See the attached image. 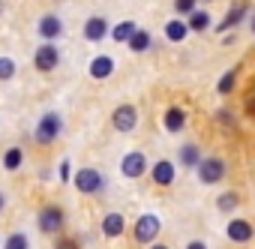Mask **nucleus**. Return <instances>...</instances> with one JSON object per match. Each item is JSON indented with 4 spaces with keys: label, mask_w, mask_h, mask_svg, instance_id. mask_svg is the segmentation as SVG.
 Segmentation results:
<instances>
[{
    "label": "nucleus",
    "mask_w": 255,
    "mask_h": 249,
    "mask_svg": "<svg viewBox=\"0 0 255 249\" xmlns=\"http://www.w3.org/2000/svg\"><path fill=\"white\" fill-rule=\"evenodd\" d=\"M75 189L78 192H99L102 189V174L96 168H81L75 174Z\"/></svg>",
    "instance_id": "2"
},
{
    "label": "nucleus",
    "mask_w": 255,
    "mask_h": 249,
    "mask_svg": "<svg viewBox=\"0 0 255 249\" xmlns=\"http://www.w3.org/2000/svg\"><path fill=\"white\" fill-rule=\"evenodd\" d=\"M12 75H15V60H12V57H0V78L6 81V78H12Z\"/></svg>",
    "instance_id": "23"
},
{
    "label": "nucleus",
    "mask_w": 255,
    "mask_h": 249,
    "mask_svg": "<svg viewBox=\"0 0 255 249\" xmlns=\"http://www.w3.org/2000/svg\"><path fill=\"white\" fill-rule=\"evenodd\" d=\"M102 231H105L108 237H117V234L123 231V216H120V213H108V216L102 219Z\"/></svg>",
    "instance_id": "15"
},
{
    "label": "nucleus",
    "mask_w": 255,
    "mask_h": 249,
    "mask_svg": "<svg viewBox=\"0 0 255 249\" xmlns=\"http://www.w3.org/2000/svg\"><path fill=\"white\" fill-rule=\"evenodd\" d=\"M234 207H237V195L234 192H225L219 198V210H234Z\"/></svg>",
    "instance_id": "24"
},
{
    "label": "nucleus",
    "mask_w": 255,
    "mask_h": 249,
    "mask_svg": "<svg viewBox=\"0 0 255 249\" xmlns=\"http://www.w3.org/2000/svg\"><path fill=\"white\" fill-rule=\"evenodd\" d=\"M111 72H114V60H111V57H105V54H102V57H96V60L90 63V75H93V78H108Z\"/></svg>",
    "instance_id": "12"
},
{
    "label": "nucleus",
    "mask_w": 255,
    "mask_h": 249,
    "mask_svg": "<svg viewBox=\"0 0 255 249\" xmlns=\"http://www.w3.org/2000/svg\"><path fill=\"white\" fill-rule=\"evenodd\" d=\"M153 249H168V246H153Z\"/></svg>",
    "instance_id": "33"
},
{
    "label": "nucleus",
    "mask_w": 255,
    "mask_h": 249,
    "mask_svg": "<svg viewBox=\"0 0 255 249\" xmlns=\"http://www.w3.org/2000/svg\"><path fill=\"white\" fill-rule=\"evenodd\" d=\"M186 249H207V246H204V243H198V240H195V243H189V246H186Z\"/></svg>",
    "instance_id": "30"
},
{
    "label": "nucleus",
    "mask_w": 255,
    "mask_h": 249,
    "mask_svg": "<svg viewBox=\"0 0 255 249\" xmlns=\"http://www.w3.org/2000/svg\"><path fill=\"white\" fill-rule=\"evenodd\" d=\"M231 90H234V72H225L219 81V93H231Z\"/></svg>",
    "instance_id": "27"
},
{
    "label": "nucleus",
    "mask_w": 255,
    "mask_h": 249,
    "mask_svg": "<svg viewBox=\"0 0 255 249\" xmlns=\"http://www.w3.org/2000/svg\"><path fill=\"white\" fill-rule=\"evenodd\" d=\"M57 249H78V243H75V240H60Z\"/></svg>",
    "instance_id": "28"
},
{
    "label": "nucleus",
    "mask_w": 255,
    "mask_h": 249,
    "mask_svg": "<svg viewBox=\"0 0 255 249\" xmlns=\"http://www.w3.org/2000/svg\"><path fill=\"white\" fill-rule=\"evenodd\" d=\"M21 159H24V153H21L18 147H9V150L3 153V165H6L9 171H15V168L21 165Z\"/></svg>",
    "instance_id": "21"
},
{
    "label": "nucleus",
    "mask_w": 255,
    "mask_h": 249,
    "mask_svg": "<svg viewBox=\"0 0 255 249\" xmlns=\"http://www.w3.org/2000/svg\"><path fill=\"white\" fill-rule=\"evenodd\" d=\"M186 33H189V27H186L183 21H168V24H165V36H168L171 42H180Z\"/></svg>",
    "instance_id": "17"
},
{
    "label": "nucleus",
    "mask_w": 255,
    "mask_h": 249,
    "mask_svg": "<svg viewBox=\"0 0 255 249\" xmlns=\"http://www.w3.org/2000/svg\"><path fill=\"white\" fill-rule=\"evenodd\" d=\"M6 249H27V237L24 234H12L6 240Z\"/></svg>",
    "instance_id": "25"
},
{
    "label": "nucleus",
    "mask_w": 255,
    "mask_h": 249,
    "mask_svg": "<svg viewBox=\"0 0 255 249\" xmlns=\"http://www.w3.org/2000/svg\"><path fill=\"white\" fill-rule=\"evenodd\" d=\"M243 12H246L243 6H231V12H228V15H225V21L219 24V30H228V27H234V24L243 18Z\"/></svg>",
    "instance_id": "22"
},
{
    "label": "nucleus",
    "mask_w": 255,
    "mask_h": 249,
    "mask_svg": "<svg viewBox=\"0 0 255 249\" xmlns=\"http://www.w3.org/2000/svg\"><path fill=\"white\" fill-rule=\"evenodd\" d=\"M174 9H177L180 15H189V12L195 9V0H174Z\"/></svg>",
    "instance_id": "26"
},
{
    "label": "nucleus",
    "mask_w": 255,
    "mask_h": 249,
    "mask_svg": "<svg viewBox=\"0 0 255 249\" xmlns=\"http://www.w3.org/2000/svg\"><path fill=\"white\" fill-rule=\"evenodd\" d=\"M3 204H6V201H3V195H0V210H3Z\"/></svg>",
    "instance_id": "32"
},
{
    "label": "nucleus",
    "mask_w": 255,
    "mask_h": 249,
    "mask_svg": "<svg viewBox=\"0 0 255 249\" xmlns=\"http://www.w3.org/2000/svg\"><path fill=\"white\" fill-rule=\"evenodd\" d=\"M189 15H192V18H189V24H186L189 30H207V27H210V15H207V12H201V9H192Z\"/></svg>",
    "instance_id": "16"
},
{
    "label": "nucleus",
    "mask_w": 255,
    "mask_h": 249,
    "mask_svg": "<svg viewBox=\"0 0 255 249\" xmlns=\"http://www.w3.org/2000/svg\"><path fill=\"white\" fill-rule=\"evenodd\" d=\"M60 177H63V180H69V165H66V162L60 165Z\"/></svg>",
    "instance_id": "29"
},
{
    "label": "nucleus",
    "mask_w": 255,
    "mask_h": 249,
    "mask_svg": "<svg viewBox=\"0 0 255 249\" xmlns=\"http://www.w3.org/2000/svg\"><path fill=\"white\" fill-rule=\"evenodd\" d=\"M57 132H60L57 114H45V117L39 120V126H36V141H39V144H48V141L57 138Z\"/></svg>",
    "instance_id": "5"
},
{
    "label": "nucleus",
    "mask_w": 255,
    "mask_h": 249,
    "mask_svg": "<svg viewBox=\"0 0 255 249\" xmlns=\"http://www.w3.org/2000/svg\"><path fill=\"white\" fill-rule=\"evenodd\" d=\"M228 237H231L234 243H246V240L252 237V225L243 222V219H234V222L228 225Z\"/></svg>",
    "instance_id": "11"
},
{
    "label": "nucleus",
    "mask_w": 255,
    "mask_h": 249,
    "mask_svg": "<svg viewBox=\"0 0 255 249\" xmlns=\"http://www.w3.org/2000/svg\"><path fill=\"white\" fill-rule=\"evenodd\" d=\"M129 48H132V51H144V48H150V33H147V30H135V33L129 36Z\"/></svg>",
    "instance_id": "19"
},
{
    "label": "nucleus",
    "mask_w": 255,
    "mask_h": 249,
    "mask_svg": "<svg viewBox=\"0 0 255 249\" xmlns=\"http://www.w3.org/2000/svg\"><path fill=\"white\" fill-rule=\"evenodd\" d=\"M105 30H108V24H105V18H90L87 24H84V39H90V42H99L102 36H105Z\"/></svg>",
    "instance_id": "10"
},
{
    "label": "nucleus",
    "mask_w": 255,
    "mask_h": 249,
    "mask_svg": "<svg viewBox=\"0 0 255 249\" xmlns=\"http://www.w3.org/2000/svg\"><path fill=\"white\" fill-rule=\"evenodd\" d=\"M171 180H174V165H171V162H156V168H153V183L168 186Z\"/></svg>",
    "instance_id": "13"
},
{
    "label": "nucleus",
    "mask_w": 255,
    "mask_h": 249,
    "mask_svg": "<svg viewBox=\"0 0 255 249\" xmlns=\"http://www.w3.org/2000/svg\"><path fill=\"white\" fill-rule=\"evenodd\" d=\"M120 168H123L126 177H141L144 168H147V156H144V153H126Z\"/></svg>",
    "instance_id": "7"
},
{
    "label": "nucleus",
    "mask_w": 255,
    "mask_h": 249,
    "mask_svg": "<svg viewBox=\"0 0 255 249\" xmlns=\"http://www.w3.org/2000/svg\"><path fill=\"white\" fill-rule=\"evenodd\" d=\"M222 174H225V162L222 159H201L198 162V177H201V183H219L222 180Z\"/></svg>",
    "instance_id": "1"
},
{
    "label": "nucleus",
    "mask_w": 255,
    "mask_h": 249,
    "mask_svg": "<svg viewBox=\"0 0 255 249\" xmlns=\"http://www.w3.org/2000/svg\"><path fill=\"white\" fill-rule=\"evenodd\" d=\"M180 162L183 165H198L201 159H198V147L195 144H183L180 147Z\"/></svg>",
    "instance_id": "20"
},
{
    "label": "nucleus",
    "mask_w": 255,
    "mask_h": 249,
    "mask_svg": "<svg viewBox=\"0 0 255 249\" xmlns=\"http://www.w3.org/2000/svg\"><path fill=\"white\" fill-rule=\"evenodd\" d=\"M252 30H255V21H252Z\"/></svg>",
    "instance_id": "34"
},
{
    "label": "nucleus",
    "mask_w": 255,
    "mask_h": 249,
    "mask_svg": "<svg viewBox=\"0 0 255 249\" xmlns=\"http://www.w3.org/2000/svg\"><path fill=\"white\" fill-rule=\"evenodd\" d=\"M135 33V24L132 21H123V24H117L114 30H111V36H114V42H129V36Z\"/></svg>",
    "instance_id": "18"
},
{
    "label": "nucleus",
    "mask_w": 255,
    "mask_h": 249,
    "mask_svg": "<svg viewBox=\"0 0 255 249\" xmlns=\"http://www.w3.org/2000/svg\"><path fill=\"white\" fill-rule=\"evenodd\" d=\"M39 228L48 234V231H60L63 228V213H60V207H45L42 213H39Z\"/></svg>",
    "instance_id": "8"
},
{
    "label": "nucleus",
    "mask_w": 255,
    "mask_h": 249,
    "mask_svg": "<svg viewBox=\"0 0 255 249\" xmlns=\"http://www.w3.org/2000/svg\"><path fill=\"white\" fill-rule=\"evenodd\" d=\"M57 60H60V54H57L54 45H42V48H36V54H33V63H36L39 72H51V69L57 66Z\"/></svg>",
    "instance_id": "6"
},
{
    "label": "nucleus",
    "mask_w": 255,
    "mask_h": 249,
    "mask_svg": "<svg viewBox=\"0 0 255 249\" xmlns=\"http://www.w3.org/2000/svg\"><path fill=\"white\" fill-rule=\"evenodd\" d=\"M249 111H252V114H255V96H252V99H249Z\"/></svg>",
    "instance_id": "31"
},
{
    "label": "nucleus",
    "mask_w": 255,
    "mask_h": 249,
    "mask_svg": "<svg viewBox=\"0 0 255 249\" xmlns=\"http://www.w3.org/2000/svg\"><path fill=\"white\" fill-rule=\"evenodd\" d=\"M39 33H42L45 39L60 36V18H57V15H45V18L39 21Z\"/></svg>",
    "instance_id": "14"
},
{
    "label": "nucleus",
    "mask_w": 255,
    "mask_h": 249,
    "mask_svg": "<svg viewBox=\"0 0 255 249\" xmlns=\"http://www.w3.org/2000/svg\"><path fill=\"white\" fill-rule=\"evenodd\" d=\"M156 234H159V219H156L153 213H144V216L135 222V240H138V243H150Z\"/></svg>",
    "instance_id": "3"
},
{
    "label": "nucleus",
    "mask_w": 255,
    "mask_h": 249,
    "mask_svg": "<svg viewBox=\"0 0 255 249\" xmlns=\"http://www.w3.org/2000/svg\"><path fill=\"white\" fill-rule=\"evenodd\" d=\"M183 126H186V111L177 108V105H171V108L165 111V129H168V132H180Z\"/></svg>",
    "instance_id": "9"
},
{
    "label": "nucleus",
    "mask_w": 255,
    "mask_h": 249,
    "mask_svg": "<svg viewBox=\"0 0 255 249\" xmlns=\"http://www.w3.org/2000/svg\"><path fill=\"white\" fill-rule=\"evenodd\" d=\"M111 123H114L120 132H132V129H135V123H138V111H135L132 105H120V108L114 111Z\"/></svg>",
    "instance_id": "4"
}]
</instances>
